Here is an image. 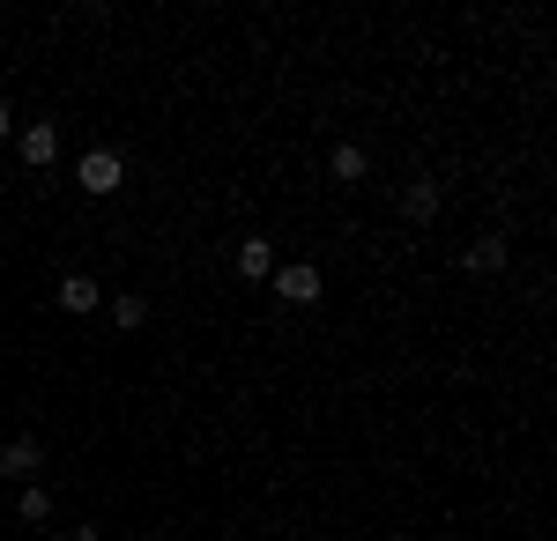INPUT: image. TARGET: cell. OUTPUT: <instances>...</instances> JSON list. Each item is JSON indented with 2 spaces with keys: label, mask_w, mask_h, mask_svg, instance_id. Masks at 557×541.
I'll return each instance as SVG.
<instances>
[{
  "label": "cell",
  "mask_w": 557,
  "mask_h": 541,
  "mask_svg": "<svg viewBox=\"0 0 557 541\" xmlns=\"http://www.w3.org/2000/svg\"><path fill=\"white\" fill-rule=\"evenodd\" d=\"M75 178H83V193H120V178H127V156H120V149H89L83 164H75Z\"/></svg>",
  "instance_id": "obj_1"
},
{
  "label": "cell",
  "mask_w": 557,
  "mask_h": 541,
  "mask_svg": "<svg viewBox=\"0 0 557 541\" xmlns=\"http://www.w3.org/2000/svg\"><path fill=\"white\" fill-rule=\"evenodd\" d=\"M38 467H45L38 438H8V445H0V475H15V482H38Z\"/></svg>",
  "instance_id": "obj_2"
},
{
  "label": "cell",
  "mask_w": 557,
  "mask_h": 541,
  "mask_svg": "<svg viewBox=\"0 0 557 541\" xmlns=\"http://www.w3.org/2000/svg\"><path fill=\"white\" fill-rule=\"evenodd\" d=\"M268 282H275V297H290V304H312V297H320V267H275V275H268Z\"/></svg>",
  "instance_id": "obj_3"
},
{
  "label": "cell",
  "mask_w": 557,
  "mask_h": 541,
  "mask_svg": "<svg viewBox=\"0 0 557 541\" xmlns=\"http://www.w3.org/2000/svg\"><path fill=\"white\" fill-rule=\"evenodd\" d=\"M52 156H60V126H52V119H38V126H30V134H23V164H52Z\"/></svg>",
  "instance_id": "obj_4"
},
{
  "label": "cell",
  "mask_w": 557,
  "mask_h": 541,
  "mask_svg": "<svg viewBox=\"0 0 557 541\" xmlns=\"http://www.w3.org/2000/svg\"><path fill=\"white\" fill-rule=\"evenodd\" d=\"M401 215H409V223H431V215H438V178H409V193H401Z\"/></svg>",
  "instance_id": "obj_5"
},
{
  "label": "cell",
  "mask_w": 557,
  "mask_h": 541,
  "mask_svg": "<svg viewBox=\"0 0 557 541\" xmlns=\"http://www.w3.org/2000/svg\"><path fill=\"white\" fill-rule=\"evenodd\" d=\"M238 275H246V282H268V275H275V246H268V238H246V246H238Z\"/></svg>",
  "instance_id": "obj_6"
},
{
  "label": "cell",
  "mask_w": 557,
  "mask_h": 541,
  "mask_svg": "<svg viewBox=\"0 0 557 541\" xmlns=\"http://www.w3.org/2000/svg\"><path fill=\"white\" fill-rule=\"evenodd\" d=\"M461 267H469V275H498V267H506V238H475V246L461 252Z\"/></svg>",
  "instance_id": "obj_7"
},
{
  "label": "cell",
  "mask_w": 557,
  "mask_h": 541,
  "mask_svg": "<svg viewBox=\"0 0 557 541\" xmlns=\"http://www.w3.org/2000/svg\"><path fill=\"white\" fill-rule=\"evenodd\" d=\"M60 304L67 312H97V282L89 275H60Z\"/></svg>",
  "instance_id": "obj_8"
},
{
  "label": "cell",
  "mask_w": 557,
  "mask_h": 541,
  "mask_svg": "<svg viewBox=\"0 0 557 541\" xmlns=\"http://www.w3.org/2000/svg\"><path fill=\"white\" fill-rule=\"evenodd\" d=\"M364 171H372V156H364L357 141H343V149H335V178H343V186H357Z\"/></svg>",
  "instance_id": "obj_9"
},
{
  "label": "cell",
  "mask_w": 557,
  "mask_h": 541,
  "mask_svg": "<svg viewBox=\"0 0 557 541\" xmlns=\"http://www.w3.org/2000/svg\"><path fill=\"white\" fill-rule=\"evenodd\" d=\"M15 512H23V519H30V527H45V519H52V498H45L38 482H30V490H23V498H15Z\"/></svg>",
  "instance_id": "obj_10"
},
{
  "label": "cell",
  "mask_w": 557,
  "mask_h": 541,
  "mask_svg": "<svg viewBox=\"0 0 557 541\" xmlns=\"http://www.w3.org/2000/svg\"><path fill=\"white\" fill-rule=\"evenodd\" d=\"M141 319H149L141 297H112V327H141Z\"/></svg>",
  "instance_id": "obj_11"
},
{
  "label": "cell",
  "mask_w": 557,
  "mask_h": 541,
  "mask_svg": "<svg viewBox=\"0 0 557 541\" xmlns=\"http://www.w3.org/2000/svg\"><path fill=\"white\" fill-rule=\"evenodd\" d=\"M67 541H97V527H75V534H67Z\"/></svg>",
  "instance_id": "obj_12"
},
{
  "label": "cell",
  "mask_w": 557,
  "mask_h": 541,
  "mask_svg": "<svg viewBox=\"0 0 557 541\" xmlns=\"http://www.w3.org/2000/svg\"><path fill=\"white\" fill-rule=\"evenodd\" d=\"M0 141H8V104H0Z\"/></svg>",
  "instance_id": "obj_13"
}]
</instances>
